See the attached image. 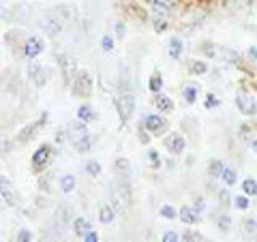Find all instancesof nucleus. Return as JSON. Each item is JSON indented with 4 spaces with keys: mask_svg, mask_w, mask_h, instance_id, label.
I'll return each mask as SVG.
<instances>
[{
    "mask_svg": "<svg viewBox=\"0 0 257 242\" xmlns=\"http://www.w3.org/2000/svg\"><path fill=\"white\" fill-rule=\"evenodd\" d=\"M116 167H118V172H120V174L127 176V174H128V169H131V163H128L127 159H118V161H116Z\"/></svg>",
    "mask_w": 257,
    "mask_h": 242,
    "instance_id": "obj_31",
    "label": "nucleus"
},
{
    "mask_svg": "<svg viewBox=\"0 0 257 242\" xmlns=\"http://www.w3.org/2000/svg\"><path fill=\"white\" fill-rule=\"evenodd\" d=\"M206 108H208V110H212V108H219V99L214 97L212 92H210L208 97H206Z\"/></svg>",
    "mask_w": 257,
    "mask_h": 242,
    "instance_id": "obj_36",
    "label": "nucleus"
},
{
    "mask_svg": "<svg viewBox=\"0 0 257 242\" xmlns=\"http://www.w3.org/2000/svg\"><path fill=\"white\" fill-rule=\"evenodd\" d=\"M189 71L193 75H204V73H208V65L206 62H191Z\"/></svg>",
    "mask_w": 257,
    "mask_h": 242,
    "instance_id": "obj_26",
    "label": "nucleus"
},
{
    "mask_svg": "<svg viewBox=\"0 0 257 242\" xmlns=\"http://www.w3.org/2000/svg\"><path fill=\"white\" fill-rule=\"evenodd\" d=\"M101 45H103L105 52H112V49H114V39H112V37H103Z\"/></svg>",
    "mask_w": 257,
    "mask_h": 242,
    "instance_id": "obj_38",
    "label": "nucleus"
},
{
    "mask_svg": "<svg viewBox=\"0 0 257 242\" xmlns=\"http://www.w3.org/2000/svg\"><path fill=\"white\" fill-rule=\"evenodd\" d=\"M49 159H52V146H49V144H41L37 148V152L32 154V169H34V172H41V169L49 163Z\"/></svg>",
    "mask_w": 257,
    "mask_h": 242,
    "instance_id": "obj_7",
    "label": "nucleus"
},
{
    "mask_svg": "<svg viewBox=\"0 0 257 242\" xmlns=\"http://www.w3.org/2000/svg\"><path fill=\"white\" fill-rule=\"evenodd\" d=\"M17 240H19V242H30V240H32V232L19 230V232H17Z\"/></svg>",
    "mask_w": 257,
    "mask_h": 242,
    "instance_id": "obj_35",
    "label": "nucleus"
},
{
    "mask_svg": "<svg viewBox=\"0 0 257 242\" xmlns=\"http://www.w3.org/2000/svg\"><path fill=\"white\" fill-rule=\"evenodd\" d=\"M77 120H82V122H92V120H95V112H92V108L88 103H84L77 108Z\"/></svg>",
    "mask_w": 257,
    "mask_h": 242,
    "instance_id": "obj_16",
    "label": "nucleus"
},
{
    "mask_svg": "<svg viewBox=\"0 0 257 242\" xmlns=\"http://www.w3.org/2000/svg\"><path fill=\"white\" fill-rule=\"evenodd\" d=\"M90 146H92V137H90V133L86 135V137L75 139V150H77V152H88V150H90Z\"/></svg>",
    "mask_w": 257,
    "mask_h": 242,
    "instance_id": "obj_22",
    "label": "nucleus"
},
{
    "mask_svg": "<svg viewBox=\"0 0 257 242\" xmlns=\"http://www.w3.org/2000/svg\"><path fill=\"white\" fill-rule=\"evenodd\" d=\"M182 240H202V234H195V232H189V234H184Z\"/></svg>",
    "mask_w": 257,
    "mask_h": 242,
    "instance_id": "obj_42",
    "label": "nucleus"
},
{
    "mask_svg": "<svg viewBox=\"0 0 257 242\" xmlns=\"http://www.w3.org/2000/svg\"><path fill=\"white\" fill-rule=\"evenodd\" d=\"M64 11H69L67 6H54V9H49L45 15L41 17V26L49 37H56L64 28V22H67V17H69V15H62Z\"/></svg>",
    "mask_w": 257,
    "mask_h": 242,
    "instance_id": "obj_1",
    "label": "nucleus"
},
{
    "mask_svg": "<svg viewBox=\"0 0 257 242\" xmlns=\"http://www.w3.org/2000/svg\"><path fill=\"white\" fill-rule=\"evenodd\" d=\"M161 217L167 219V221H174L178 217V210H174L171 206H163V208H161Z\"/></svg>",
    "mask_w": 257,
    "mask_h": 242,
    "instance_id": "obj_30",
    "label": "nucleus"
},
{
    "mask_svg": "<svg viewBox=\"0 0 257 242\" xmlns=\"http://www.w3.org/2000/svg\"><path fill=\"white\" fill-rule=\"evenodd\" d=\"M41 52H43V41L41 39H37V37L26 39V43H24V56L26 58H37Z\"/></svg>",
    "mask_w": 257,
    "mask_h": 242,
    "instance_id": "obj_11",
    "label": "nucleus"
},
{
    "mask_svg": "<svg viewBox=\"0 0 257 242\" xmlns=\"http://www.w3.org/2000/svg\"><path fill=\"white\" fill-rule=\"evenodd\" d=\"M84 240H86V242H97V240H99V234L90 230V232H86V234H84Z\"/></svg>",
    "mask_w": 257,
    "mask_h": 242,
    "instance_id": "obj_39",
    "label": "nucleus"
},
{
    "mask_svg": "<svg viewBox=\"0 0 257 242\" xmlns=\"http://www.w3.org/2000/svg\"><path fill=\"white\" fill-rule=\"evenodd\" d=\"M242 191H245V195H249V197L257 195V182L253 180V178H247V180L242 182Z\"/></svg>",
    "mask_w": 257,
    "mask_h": 242,
    "instance_id": "obj_24",
    "label": "nucleus"
},
{
    "mask_svg": "<svg viewBox=\"0 0 257 242\" xmlns=\"http://www.w3.org/2000/svg\"><path fill=\"white\" fill-rule=\"evenodd\" d=\"M210 174L212 176H221V174H223V163H221V161H212L210 163Z\"/></svg>",
    "mask_w": 257,
    "mask_h": 242,
    "instance_id": "obj_34",
    "label": "nucleus"
},
{
    "mask_svg": "<svg viewBox=\"0 0 257 242\" xmlns=\"http://www.w3.org/2000/svg\"><path fill=\"white\" fill-rule=\"evenodd\" d=\"M2 17H6V6H4L2 0H0V19H2Z\"/></svg>",
    "mask_w": 257,
    "mask_h": 242,
    "instance_id": "obj_46",
    "label": "nucleus"
},
{
    "mask_svg": "<svg viewBox=\"0 0 257 242\" xmlns=\"http://www.w3.org/2000/svg\"><path fill=\"white\" fill-rule=\"evenodd\" d=\"M73 232L77 234V236H84L86 232H90V221L84 219V217L73 219Z\"/></svg>",
    "mask_w": 257,
    "mask_h": 242,
    "instance_id": "obj_19",
    "label": "nucleus"
},
{
    "mask_svg": "<svg viewBox=\"0 0 257 242\" xmlns=\"http://www.w3.org/2000/svg\"><path fill=\"white\" fill-rule=\"evenodd\" d=\"M58 60H60V67L64 71V80L71 82L75 77L77 73V65H75V60L71 58V56H58Z\"/></svg>",
    "mask_w": 257,
    "mask_h": 242,
    "instance_id": "obj_12",
    "label": "nucleus"
},
{
    "mask_svg": "<svg viewBox=\"0 0 257 242\" xmlns=\"http://www.w3.org/2000/svg\"><path fill=\"white\" fill-rule=\"evenodd\" d=\"M253 148H255V150H257V139H255V141H253Z\"/></svg>",
    "mask_w": 257,
    "mask_h": 242,
    "instance_id": "obj_48",
    "label": "nucleus"
},
{
    "mask_svg": "<svg viewBox=\"0 0 257 242\" xmlns=\"http://www.w3.org/2000/svg\"><path fill=\"white\" fill-rule=\"evenodd\" d=\"M148 88L152 90V92H161V88H163V80H161V75H159V73H154V75L148 80Z\"/></svg>",
    "mask_w": 257,
    "mask_h": 242,
    "instance_id": "obj_25",
    "label": "nucleus"
},
{
    "mask_svg": "<svg viewBox=\"0 0 257 242\" xmlns=\"http://www.w3.org/2000/svg\"><path fill=\"white\" fill-rule=\"evenodd\" d=\"M251 56H255V58H257V47H251Z\"/></svg>",
    "mask_w": 257,
    "mask_h": 242,
    "instance_id": "obj_47",
    "label": "nucleus"
},
{
    "mask_svg": "<svg viewBox=\"0 0 257 242\" xmlns=\"http://www.w3.org/2000/svg\"><path fill=\"white\" fill-rule=\"evenodd\" d=\"M26 73H28V80H30L37 88H43V86L47 84V80H49L47 69L43 67V65H39V62H32V65H28Z\"/></svg>",
    "mask_w": 257,
    "mask_h": 242,
    "instance_id": "obj_5",
    "label": "nucleus"
},
{
    "mask_svg": "<svg viewBox=\"0 0 257 242\" xmlns=\"http://www.w3.org/2000/svg\"><path fill=\"white\" fill-rule=\"evenodd\" d=\"M154 105H156V110H159V112H165V114L174 110V103H171V99L165 97V95H156V97H154Z\"/></svg>",
    "mask_w": 257,
    "mask_h": 242,
    "instance_id": "obj_15",
    "label": "nucleus"
},
{
    "mask_svg": "<svg viewBox=\"0 0 257 242\" xmlns=\"http://www.w3.org/2000/svg\"><path fill=\"white\" fill-rule=\"evenodd\" d=\"M64 135H67V133H64V129H58V133H56V141H58V144H62V141H64Z\"/></svg>",
    "mask_w": 257,
    "mask_h": 242,
    "instance_id": "obj_44",
    "label": "nucleus"
},
{
    "mask_svg": "<svg viewBox=\"0 0 257 242\" xmlns=\"http://www.w3.org/2000/svg\"><path fill=\"white\" fill-rule=\"evenodd\" d=\"M125 30H127V26H125L123 22H118V24H116V34H118V37H125V34H127Z\"/></svg>",
    "mask_w": 257,
    "mask_h": 242,
    "instance_id": "obj_43",
    "label": "nucleus"
},
{
    "mask_svg": "<svg viewBox=\"0 0 257 242\" xmlns=\"http://www.w3.org/2000/svg\"><path fill=\"white\" fill-rule=\"evenodd\" d=\"M86 172H88V176H99L101 174V163L99 161H88L86 163Z\"/></svg>",
    "mask_w": 257,
    "mask_h": 242,
    "instance_id": "obj_27",
    "label": "nucleus"
},
{
    "mask_svg": "<svg viewBox=\"0 0 257 242\" xmlns=\"http://www.w3.org/2000/svg\"><path fill=\"white\" fill-rule=\"evenodd\" d=\"M182 49H184V45H182V41L178 39V37H171L169 39V56L174 60H178L182 56Z\"/></svg>",
    "mask_w": 257,
    "mask_h": 242,
    "instance_id": "obj_18",
    "label": "nucleus"
},
{
    "mask_svg": "<svg viewBox=\"0 0 257 242\" xmlns=\"http://www.w3.org/2000/svg\"><path fill=\"white\" fill-rule=\"evenodd\" d=\"M223 182L227 184V187H234L236 184V180H238V172L236 169H232V167H223Z\"/></svg>",
    "mask_w": 257,
    "mask_h": 242,
    "instance_id": "obj_21",
    "label": "nucleus"
},
{
    "mask_svg": "<svg viewBox=\"0 0 257 242\" xmlns=\"http://www.w3.org/2000/svg\"><path fill=\"white\" fill-rule=\"evenodd\" d=\"M219 230L221 232H230L232 230V219L230 217H221L219 219Z\"/></svg>",
    "mask_w": 257,
    "mask_h": 242,
    "instance_id": "obj_33",
    "label": "nucleus"
},
{
    "mask_svg": "<svg viewBox=\"0 0 257 242\" xmlns=\"http://www.w3.org/2000/svg\"><path fill=\"white\" fill-rule=\"evenodd\" d=\"M163 126H165V118L159 116V114H150V116H144V129L150 133H161Z\"/></svg>",
    "mask_w": 257,
    "mask_h": 242,
    "instance_id": "obj_10",
    "label": "nucleus"
},
{
    "mask_svg": "<svg viewBox=\"0 0 257 242\" xmlns=\"http://www.w3.org/2000/svg\"><path fill=\"white\" fill-rule=\"evenodd\" d=\"M234 204H236V208H240V210H247L249 206H251V204H249V197H245V195L236 197V199H234Z\"/></svg>",
    "mask_w": 257,
    "mask_h": 242,
    "instance_id": "obj_32",
    "label": "nucleus"
},
{
    "mask_svg": "<svg viewBox=\"0 0 257 242\" xmlns=\"http://www.w3.org/2000/svg\"><path fill=\"white\" fill-rule=\"evenodd\" d=\"M178 217H180V221H184L187 225H193L199 221V212L195 208H189V206H184V208H180V212H178Z\"/></svg>",
    "mask_w": 257,
    "mask_h": 242,
    "instance_id": "obj_14",
    "label": "nucleus"
},
{
    "mask_svg": "<svg viewBox=\"0 0 257 242\" xmlns=\"http://www.w3.org/2000/svg\"><path fill=\"white\" fill-rule=\"evenodd\" d=\"M193 208H195L197 212H202V210H204V199H202V197H199V199H197V202H195V206H193Z\"/></svg>",
    "mask_w": 257,
    "mask_h": 242,
    "instance_id": "obj_45",
    "label": "nucleus"
},
{
    "mask_svg": "<svg viewBox=\"0 0 257 242\" xmlns=\"http://www.w3.org/2000/svg\"><path fill=\"white\" fill-rule=\"evenodd\" d=\"M45 122H47V112H43V114H41V118L37 120V122H34V124H30V126H28V129H24V131L19 133V139H21V141L30 139V137H32V133L37 131L39 126H45Z\"/></svg>",
    "mask_w": 257,
    "mask_h": 242,
    "instance_id": "obj_13",
    "label": "nucleus"
},
{
    "mask_svg": "<svg viewBox=\"0 0 257 242\" xmlns=\"http://www.w3.org/2000/svg\"><path fill=\"white\" fill-rule=\"evenodd\" d=\"M0 195H2L6 206H11V208H15L17 206V193H15L13 184L6 180V178H0Z\"/></svg>",
    "mask_w": 257,
    "mask_h": 242,
    "instance_id": "obj_9",
    "label": "nucleus"
},
{
    "mask_svg": "<svg viewBox=\"0 0 257 242\" xmlns=\"http://www.w3.org/2000/svg\"><path fill=\"white\" fill-rule=\"evenodd\" d=\"M60 191L62 193H71L75 187H77V180H75V176H71V174H67V176H62L60 178Z\"/></svg>",
    "mask_w": 257,
    "mask_h": 242,
    "instance_id": "obj_20",
    "label": "nucleus"
},
{
    "mask_svg": "<svg viewBox=\"0 0 257 242\" xmlns=\"http://www.w3.org/2000/svg\"><path fill=\"white\" fill-rule=\"evenodd\" d=\"M114 217H116V210H114L112 204L101 206V210H99V221H101V223H112Z\"/></svg>",
    "mask_w": 257,
    "mask_h": 242,
    "instance_id": "obj_17",
    "label": "nucleus"
},
{
    "mask_svg": "<svg viewBox=\"0 0 257 242\" xmlns=\"http://www.w3.org/2000/svg\"><path fill=\"white\" fill-rule=\"evenodd\" d=\"M112 195V206L114 208H127L128 204H131V193H128L127 184H114V189L110 191Z\"/></svg>",
    "mask_w": 257,
    "mask_h": 242,
    "instance_id": "obj_4",
    "label": "nucleus"
},
{
    "mask_svg": "<svg viewBox=\"0 0 257 242\" xmlns=\"http://www.w3.org/2000/svg\"><path fill=\"white\" fill-rule=\"evenodd\" d=\"M236 105H238V110L245 114V116H255V114H257L255 99L249 95V92H245V90H240L238 95H236Z\"/></svg>",
    "mask_w": 257,
    "mask_h": 242,
    "instance_id": "obj_6",
    "label": "nucleus"
},
{
    "mask_svg": "<svg viewBox=\"0 0 257 242\" xmlns=\"http://www.w3.org/2000/svg\"><path fill=\"white\" fill-rule=\"evenodd\" d=\"M197 84H191V86H187L182 90V97H184V101L187 103H195V99H197Z\"/></svg>",
    "mask_w": 257,
    "mask_h": 242,
    "instance_id": "obj_23",
    "label": "nucleus"
},
{
    "mask_svg": "<svg viewBox=\"0 0 257 242\" xmlns=\"http://www.w3.org/2000/svg\"><path fill=\"white\" fill-rule=\"evenodd\" d=\"M165 28H167V22H165V19H156V22H154V30H156V32H163Z\"/></svg>",
    "mask_w": 257,
    "mask_h": 242,
    "instance_id": "obj_41",
    "label": "nucleus"
},
{
    "mask_svg": "<svg viewBox=\"0 0 257 242\" xmlns=\"http://www.w3.org/2000/svg\"><path fill=\"white\" fill-rule=\"evenodd\" d=\"M242 230H245L247 234H251V236H253V234L257 232V223H255V219H245V221H242Z\"/></svg>",
    "mask_w": 257,
    "mask_h": 242,
    "instance_id": "obj_29",
    "label": "nucleus"
},
{
    "mask_svg": "<svg viewBox=\"0 0 257 242\" xmlns=\"http://www.w3.org/2000/svg\"><path fill=\"white\" fill-rule=\"evenodd\" d=\"M116 110H118V116L123 122H127L128 118L133 116V112H135V97L133 95H120L118 97V101H116Z\"/></svg>",
    "mask_w": 257,
    "mask_h": 242,
    "instance_id": "obj_3",
    "label": "nucleus"
},
{
    "mask_svg": "<svg viewBox=\"0 0 257 242\" xmlns=\"http://www.w3.org/2000/svg\"><path fill=\"white\" fill-rule=\"evenodd\" d=\"M92 92V77L90 73H86V71H77L75 77H73V95L75 97H90Z\"/></svg>",
    "mask_w": 257,
    "mask_h": 242,
    "instance_id": "obj_2",
    "label": "nucleus"
},
{
    "mask_svg": "<svg viewBox=\"0 0 257 242\" xmlns=\"http://www.w3.org/2000/svg\"><path fill=\"white\" fill-rule=\"evenodd\" d=\"M180 240V236H178L176 232H165L163 234V242H178Z\"/></svg>",
    "mask_w": 257,
    "mask_h": 242,
    "instance_id": "obj_37",
    "label": "nucleus"
},
{
    "mask_svg": "<svg viewBox=\"0 0 257 242\" xmlns=\"http://www.w3.org/2000/svg\"><path fill=\"white\" fill-rule=\"evenodd\" d=\"M163 146H165L167 152H171V154H180V152H184V148H187V141H184L180 133H169L167 137L163 139Z\"/></svg>",
    "mask_w": 257,
    "mask_h": 242,
    "instance_id": "obj_8",
    "label": "nucleus"
},
{
    "mask_svg": "<svg viewBox=\"0 0 257 242\" xmlns=\"http://www.w3.org/2000/svg\"><path fill=\"white\" fill-rule=\"evenodd\" d=\"M148 156H150V161H152V165H154V167H159V165H161V161H159V152H156V150H150V152H148Z\"/></svg>",
    "mask_w": 257,
    "mask_h": 242,
    "instance_id": "obj_40",
    "label": "nucleus"
},
{
    "mask_svg": "<svg viewBox=\"0 0 257 242\" xmlns=\"http://www.w3.org/2000/svg\"><path fill=\"white\" fill-rule=\"evenodd\" d=\"M150 2H152L154 9L159 13H163V15H167V13H169V2H167V0H150Z\"/></svg>",
    "mask_w": 257,
    "mask_h": 242,
    "instance_id": "obj_28",
    "label": "nucleus"
}]
</instances>
